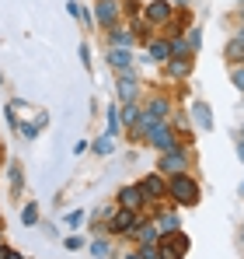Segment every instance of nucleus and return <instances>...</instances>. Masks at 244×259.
<instances>
[{"label": "nucleus", "instance_id": "1", "mask_svg": "<svg viewBox=\"0 0 244 259\" xmlns=\"http://www.w3.org/2000/svg\"><path fill=\"white\" fill-rule=\"evenodd\" d=\"M167 196L174 200V207H196V203L203 200V193H199V182H196V179H192L189 172L167 175Z\"/></svg>", "mask_w": 244, "mask_h": 259}, {"label": "nucleus", "instance_id": "2", "mask_svg": "<svg viewBox=\"0 0 244 259\" xmlns=\"http://www.w3.org/2000/svg\"><path fill=\"white\" fill-rule=\"evenodd\" d=\"M192 168V151L185 147V144H178V147H171V151H164L161 161H157V172L167 179V175H181Z\"/></svg>", "mask_w": 244, "mask_h": 259}, {"label": "nucleus", "instance_id": "3", "mask_svg": "<svg viewBox=\"0 0 244 259\" xmlns=\"http://www.w3.org/2000/svg\"><path fill=\"white\" fill-rule=\"evenodd\" d=\"M143 217L140 210H126V207H115L108 221H105V228H108V235H119V238H133V231H136V224H140Z\"/></svg>", "mask_w": 244, "mask_h": 259}, {"label": "nucleus", "instance_id": "4", "mask_svg": "<svg viewBox=\"0 0 244 259\" xmlns=\"http://www.w3.org/2000/svg\"><path fill=\"white\" fill-rule=\"evenodd\" d=\"M143 144H150V147H157V151H171V147H178L181 140H178V133L171 130V123H154V126L147 130V137H143ZM189 147V144H185Z\"/></svg>", "mask_w": 244, "mask_h": 259}, {"label": "nucleus", "instance_id": "5", "mask_svg": "<svg viewBox=\"0 0 244 259\" xmlns=\"http://www.w3.org/2000/svg\"><path fill=\"white\" fill-rule=\"evenodd\" d=\"M185 252H189V235L171 231V235L157 238V256L161 259H185Z\"/></svg>", "mask_w": 244, "mask_h": 259}, {"label": "nucleus", "instance_id": "6", "mask_svg": "<svg viewBox=\"0 0 244 259\" xmlns=\"http://www.w3.org/2000/svg\"><path fill=\"white\" fill-rule=\"evenodd\" d=\"M136 186H140V193H143V200H147V203H161L164 196H167V179H164L161 172L143 175Z\"/></svg>", "mask_w": 244, "mask_h": 259}, {"label": "nucleus", "instance_id": "7", "mask_svg": "<svg viewBox=\"0 0 244 259\" xmlns=\"http://www.w3.org/2000/svg\"><path fill=\"white\" fill-rule=\"evenodd\" d=\"M122 18V0H98L94 4V21L108 32V28H115Z\"/></svg>", "mask_w": 244, "mask_h": 259}, {"label": "nucleus", "instance_id": "8", "mask_svg": "<svg viewBox=\"0 0 244 259\" xmlns=\"http://www.w3.org/2000/svg\"><path fill=\"white\" fill-rule=\"evenodd\" d=\"M140 14H143V21H147V25H154V28H157V25H167V21H171L174 7H171L167 0H150V4H143V11H140Z\"/></svg>", "mask_w": 244, "mask_h": 259}, {"label": "nucleus", "instance_id": "9", "mask_svg": "<svg viewBox=\"0 0 244 259\" xmlns=\"http://www.w3.org/2000/svg\"><path fill=\"white\" fill-rule=\"evenodd\" d=\"M140 77H136V70H126V74H119L115 77V95H119V105H126V102H136V95H140Z\"/></svg>", "mask_w": 244, "mask_h": 259}, {"label": "nucleus", "instance_id": "10", "mask_svg": "<svg viewBox=\"0 0 244 259\" xmlns=\"http://www.w3.org/2000/svg\"><path fill=\"white\" fill-rule=\"evenodd\" d=\"M108 67L115 70V74H126V70H133L136 67V56H133V49H122V46H108Z\"/></svg>", "mask_w": 244, "mask_h": 259}, {"label": "nucleus", "instance_id": "11", "mask_svg": "<svg viewBox=\"0 0 244 259\" xmlns=\"http://www.w3.org/2000/svg\"><path fill=\"white\" fill-rule=\"evenodd\" d=\"M171 112H174V109H171V98H167V95H154V98L143 105V116H150V119H157V123H167Z\"/></svg>", "mask_w": 244, "mask_h": 259}, {"label": "nucleus", "instance_id": "12", "mask_svg": "<svg viewBox=\"0 0 244 259\" xmlns=\"http://www.w3.org/2000/svg\"><path fill=\"white\" fill-rule=\"evenodd\" d=\"M115 207H126V210H143V207H147V200H143L140 186H122V189H119V200H115Z\"/></svg>", "mask_w": 244, "mask_h": 259}, {"label": "nucleus", "instance_id": "13", "mask_svg": "<svg viewBox=\"0 0 244 259\" xmlns=\"http://www.w3.org/2000/svg\"><path fill=\"white\" fill-rule=\"evenodd\" d=\"M164 70H167L171 81H185V77L192 74V53H189V56H171V60L164 63Z\"/></svg>", "mask_w": 244, "mask_h": 259}, {"label": "nucleus", "instance_id": "14", "mask_svg": "<svg viewBox=\"0 0 244 259\" xmlns=\"http://www.w3.org/2000/svg\"><path fill=\"white\" fill-rule=\"evenodd\" d=\"M147 63H167L171 60V46H167V39L164 35H157V39H150L147 42V56H143Z\"/></svg>", "mask_w": 244, "mask_h": 259}, {"label": "nucleus", "instance_id": "15", "mask_svg": "<svg viewBox=\"0 0 244 259\" xmlns=\"http://www.w3.org/2000/svg\"><path fill=\"white\" fill-rule=\"evenodd\" d=\"M154 224H157V231H161V235H171V231H181V221H178V210H161V207H157V214H154Z\"/></svg>", "mask_w": 244, "mask_h": 259}, {"label": "nucleus", "instance_id": "16", "mask_svg": "<svg viewBox=\"0 0 244 259\" xmlns=\"http://www.w3.org/2000/svg\"><path fill=\"white\" fill-rule=\"evenodd\" d=\"M133 238H136L140 245H157L161 231H157V224H154V221H140V224H136V231H133Z\"/></svg>", "mask_w": 244, "mask_h": 259}, {"label": "nucleus", "instance_id": "17", "mask_svg": "<svg viewBox=\"0 0 244 259\" xmlns=\"http://www.w3.org/2000/svg\"><path fill=\"white\" fill-rule=\"evenodd\" d=\"M189 119H192L199 130H213V112H209V105H206V102H192Z\"/></svg>", "mask_w": 244, "mask_h": 259}, {"label": "nucleus", "instance_id": "18", "mask_svg": "<svg viewBox=\"0 0 244 259\" xmlns=\"http://www.w3.org/2000/svg\"><path fill=\"white\" fill-rule=\"evenodd\" d=\"M108 46H122V49H133V46H136V35H133V28H122V25L108 28Z\"/></svg>", "mask_w": 244, "mask_h": 259}, {"label": "nucleus", "instance_id": "19", "mask_svg": "<svg viewBox=\"0 0 244 259\" xmlns=\"http://www.w3.org/2000/svg\"><path fill=\"white\" fill-rule=\"evenodd\" d=\"M223 60H227L230 67H241V63H244V42L237 39V35H234L230 42L223 46Z\"/></svg>", "mask_w": 244, "mask_h": 259}, {"label": "nucleus", "instance_id": "20", "mask_svg": "<svg viewBox=\"0 0 244 259\" xmlns=\"http://www.w3.org/2000/svg\"><path fill=\"white\" fill-rule=\"evenodd\" d=\"M119 123H126V130H133L136 123H140V105H136V102L119 105Z\"/></svg>", "mask_w": 244, "mask_h": 259}, {"label": "nucleus", "instance_id": "21", "mask_svg": "<svg viewBox=\"0 0 244 259\" xmlns=\"http://www.w3.org/2000/svg\"><path fill=\"white\" fill-rule=\"evenodd\" d=\"M129 28H133V35H136V39H143V42H150V39H154V25H147L143 18H129Z\"/></svg>", "mask_w": 244, "mask_h": 259}, {"label": "nucleus", "instance_id": "22", "mask_svg": "<svg viewBox=\"0 0 244 259\" xmlns=\"http://www.w3.org/2000/svg\"><path fill=\"white\" fill-rule=\"evenodd\" d=\"M91 256L94 259H112V242H108V238H94V242H91Z\"/></svg>", "mask_w": 244, "mask_h": 259}, {"label": "nucleus", "instance_id": "23", "mask_svg": "<svg viewBox=\"0 0 244 259\" xmlns=\"http://www.w3.org/2000/svg\"><path fill=\"white\" fill-rule=\"evenodd\" d=\"M112 147H115V137H108V133H105V137H98V140L91 144V151H94V154H112Z\"/></svg>", "mask_w": 244, "mask_h": 259}, {"label": "nucleus", "instance_id": "24", "mask_svg": "<svg viewBox=\"0 0 244 259\" xmlns=\"http://www.w3.org/2000/svg\"><path fill=\"white\" fill-rule=\"evenodd\" d=\"M185 32H189V35H185V42H189V49L196 53V49L203 46V28H199V25H189Z\"/></svg>", "mask_w": 244, "mask_h": 259}, {"label": "nucleus", "instance_id": "25", "mask_svg": "<svg viewBox=\"0 0 244 259\" xmlns=\"http://www.w3.org/2000/svg\"><path fill=\"white\" fill-rule=\"evenodd\" d=\"M167 46H171V56H189V53H192V49H189V42H185V35L167 39Z\"/></svg>", "mask_w": 244, "mask_h": 259}, {"label": "nucleus", "instance_id": "26", "mask_svg": "<svg viewBox=\"0 0 244 259\" xmlns=\"http://www.w3.org/2000/svg\"><path fill=\"white\" fill-rule=\"evenodd\" d=\"M21 224H28V228L39 224V207H35V203H28V207L21 210Z\"/></svg>", "mask_w": 244, "mask_h": 259}, {"label": "nucleus", "instance_id": "27", "mask_svg": "<svg viewBox=\"0 0 244 259\" xmlns=\"http://www.w3.org/2000/svg\"><path fill=\"white\" fill-rule=\"evenodd\" d=\"M105 119H108V137H115V130H119V105H112L105 112Z\"/></svg>", "mask_w": 244, "mask_h": 259}, {"label": "nucleus", "instance_id": "28", "mask_svg": "<svg viewBox=\"0 0 244 259\" xmlns=\"http://www.w3.org/2000/svg\"><path fill=\"white\" fill-rule=\"evenodd\" d=\"M230 84L244 95V63H241V67H230Z\"/></svg>", "mask_w": 244, "mask_h": 259}, {"label": "nucleus", "instance_id": "29", "mask_svg": "<svg viewBox=\"0 0 244 259\" xmlns=\"http://www.w3.org/2000/svg\"><path fill=\"white\" fill-rule=\"evenodd\" d=\"M122 11H126L129 18H140V11H143V4H140V0H122Z\"/></svg>", "mask_w": 244, "mask_h": 259}, {"label": "nucleus", "instance_id": "30", "mask_svg": "<svg viewBox=\"0 0 244 259\" xmlns=\"http://www.w3.org/2000/svg\"><path fill=\"white\" fill-rule=\"evenodd\" d=\"M21 182H25V172H21V165H11V186H14V189H21Z\"/></svg>", "mask_w": 244, "mask_h": 259}, {"label": "nucleus", "instance_id": "31", "mask_svg": "<svg viewBox=\"0 0 244 259\" xmlns=\"http://www.w3.org/2000/svg\"><path fill=\"white\" fill-rule=\"evenodd\" d=\"M136 252H140L143 259H157V245H140Z\"/></svg>", "mask_w": 244, "mask_h": 259}, {"label": "nucleus", "instance_id": "32", "mask_svg": "<svg viewBox=\"0 0 244 259\" xmlns=\"http://www.w3.org/2000/svg\"><path fill=\"white\" fill-rule=\"evenodd\" d=\"M81 221H84V214H81V210H74V214H67V217H63V224H70V228H77Z\"/></svg>", "mask_w": 244, "mask_h": 259}, {"label": "nucleus", "instance_id": "33", "mask_svg": "<svg viewBox=\"0 0 244 259\" xmlns=\"http://www.w3.org/2000/svg\"><path fill=\"white\" fill-rule=\"evenodd\" d=\"M63 245H67L70 252H77V249H81L84 242H81V238H77V235H70V238H63Z\"/></svg>", "mask_w": 244, "mask_h": 259}, {"label": "nucleus", "instance_id": "34", "mask_svg": "<svg viewBox=\"0 0 244 259\" xmlns=\"http://www.w3.org/2000/svg\"><path fill=\"white\" fill-rule=\"evenodd\" d=\"M81 63H84V67H91V49H87V46H81Z\"/></svg>", "mask_w": 244, "mask_h": 259}, {"label": "nucleus", "instance_id": "35", "mask_svg": "<svg viewBox=\"0 0 244 259\" xmlns=\"http://www.w3.org/2000/svg\"><path fill=\"white\" fill-rule=\"evenodd\" d=\"M67 11H70V18H81V4H74V0H70V4H67Z\"/></svg>", "mask_w": 244, "mask_h": 259}, {"label": "nucleus", "instance_id": "36", "mask_svg": "<svg viewBox=\"0 0 244 259\" xmlns=\"http://www.w3.org/2000/svg\"><path fill=\"white\" fill-rule=\"evenodd\" d=\"M167 4H171V7H181V11H189V4H192V0H167Z\"/></svg>", "mask_w": 244, "mask_h": 259}, {"label": "nucleus", "instance_id": "37", "mask_svg": "<svg viewBox=\"0 0 244 259\" xmlns=\"http://www.w3.org/2000/svg\"><path fill=\"white\" fill-rule=\"evenodd\" d=\"M4 259H25V256H21V252H14V249H7V256H4Z\"/></svg>", "mask_w": 244, "mask_h": 259}, {"label": "nucleus", "instance_id": "38", "mask_svg": "<svg viewBox=\"0 0 244 259\" xmlns=\"http://www.w3.org/2000/svg\"><path fill=\"white\" fill-rule=\"evenodd\" d=\"M237 154H241V161H244V140H237Z\"/></svg>", "mask_w": 244, "mask_h": 259}, {"label": "nucleus", "instance_id": "39", "mask_svg": "<svg viewBox=\"0 0 244 259\" xmlns=\"http://www.w3.org/2000/svg\"><path fill=\"white\" fill-rule=\"evenodd\" d=\"M237 39H241V42H244V21H241V28H237Z\"/></svg>", "mask_w": 244, "mask_h": 259}, {"label": "nucleus", "instance_id": "40", "mask_svg": "<svg viewBox=\"0 0 244 259\" xmlns=\"http://www.w3.org/2000/svg\"><path fill=\"white\" fill-rule=\"evenodd\" d=\"M237 140H244V123H241V126H237Z\"/></svg>", "mask_w": 244, "mask_h": 259}, {"label": "nucleus", "instance_id": "41", "mask_svg": "<svg viewBox=\"0 0 244 259\" xmlns=\"http://www.w3.org/2000/svg\"><path fill=\"white\" fill-rule=\"evenodd\" d=\"M126 259H143V256H140V252H129V256H126Z\"/></svg>", "mask_w": 244, "mask_h": 259}, {"label": "nucleus", "instance_id": "42", "mask_svg": "<svg viewBox=\"0 0 244 259\" xmlns=\"http://www.w3.org/2000/svg\"><path fill=\"white\" fill-rule=\"evenodd\" d=\"M241 21H244V4H241Z\"/></svg>", "mask_w": 244, "mask_h": 259}, {"label": "nucleus", "instance_id": "43", "mask_svg": "<svg viewBox=\"0 0 244 259\" xmlns=\"http://www.w3.org/2000/svg\"><path fill=\"white\" fill-rule=\"evenodd\" d=\"M241 242H244V228H241Z\"/></svg>", "mask_w": 244, "mask_h": 259}, {"label": "nucleus", "instance_id": "44", "mask_svg": "<svg viewBox=\"0 0 244 259\" xmlns=\"http://www.w3.org/2000/svg\"><path fill=\"white\" fill-rule=\"evenodd\" d=\"M241 196H244V186H241Z\"/></svg>", "mask_w": 244, "mask_h": 259}, {"label": "nucleus", "instance_id": "45", "mask_svg": "<svg viewBox=\"0 0 244 259\" xmlns=\"http://www.w3.org/2000/svg\"><path fill=\"white\" fill-rule=\"evenodd\" d=\"M0 84H4V77H0Z\"/></svg>", "mask_w": 244, "mask_h": 259}, {"label": "nucleus", "instance_id": "46", "mask_svg": "<svg viewBox=\"0 0 244 259\" xmlns=\"http://www.w3.org/2000/svg\"><path fill=\"white\" fill-rule=\"evenodd\" d=\"M237 4H244V0H237Z\"/></svg>", "mask_w": 244, "mask_h": 259}, {"label": "nucleus", "instance_id": "47", "mask_svg": "<svg viewBox=\"0 0 244 259\" xmlns=\"http://www.w3.org/2000/svg\"><path fill=\"white\" fill-rule=\"evenodd\" d=\"M157 259H161V256H157Z\"/></svg>", "mask_w": 244, "mask_h": 259}]
</instances>
